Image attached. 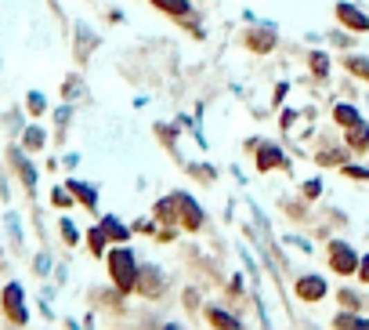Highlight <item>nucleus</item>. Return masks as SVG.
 <instances>
[{
	"instance_id": "nucleus-1",
	"label": "nucleus",
	"mask_w": 369,
	"mask_h": 330,
	"mask_svg": "<svg viewBox=\"0 0 369 330\" xmlns=\"http://www.w3.org/2000/svg\"><path fill=\"white\" fill-rule=\"evenodd\" d=\"M109 269H112V279H116L120 290L134 287V258H131V250H112V254H109Z\"/></svg>"
},
{
	"instance_id": "nucleus-2",
	"label": "nucleus",
	"mask_w": 369,
	"mask_h": 330,
	"mask_svg": "<svg viewBox=\"0 0 369 330\" xmlns=\"http://www.w3.org/2000/svg\"><path fill=\"white\" fill-rule=\"evenodd\" d=\"M330 265L341 276H348V272H355V265H359V258H355V250L351 247H344V243H330Z\"/></svg>"
},
{
	"instance_id": "nucleus-3",
	"label": "nucleus",
	"mask_w": 369,
	"mask_h": 330,
	"mask_svg": "<svg viewBox=\"0 0 369 330\" xmlns=\"http://www.w3.org/2000/svg\"><path fill=\"white\" fill-rule=\"evenodd\" d=\"M323 294H326V283L318 279V276H304V279H297V297H300V302H318Z\"/></svg>"
},
{
	"instance_id": "nucleus-4",
	"label": "nucleus",
	"mask_w": 369,
	"mask_h": 330,
	"mask_svg": "<svg viewBox=\"0 0 369 330\" xmlns=\"http://www.w3.org/2000/svg\"><path fill=\"white\" fill-rule=\"evenodd\" d=\"M336 15H341V22L348 29H359V33H366V29H369V19H366L359 8H351V4H341V8H336Z\"/></svg>"
},
{
	"instance_id": "nucleus-5",
	"label": "nucleus",
	"mask_w": 369,
	"mask_h": 330,
	"mask_svg": "<svg viewBox=\"0 0 369 330\" xmlns=\"http://www.w3.org/2000/svg\"><path fill=\"white\" fill-rule=\"evenodd\" d=\"M4 302H8V312H11V320H15V323H26V312H22V305H19V302H22V290L15 287V283H11L8 290H4Z\"/></svg>"
},
{
	"instance_id": "nucleus-6",
	"label": "nucleus",
	"mask_w": 369,
	"mask_h": 330,
	"mask_svg": "<svg viewBox=\"0 0 369 330\" xmlns=\"http://www.w3.org/2000/svg\"><path fill=\"white\" fill-rule=\"evenodd\" d=\"M246 44L253 47V51H271V47H276V37H271L268 29H253V33L246 37Z\"/></svg>"
},
{
	"instance_id": "nucleus-7",
	"label": "nucleus",
	"mask_w": 369,
	"mask_h": 330,
	"mask_svg": "<svg viewBox=\"0 0 369 330\" xmlns=\"http://www.w3.org/2000/svg\"><path fill=\"white\" fill-rule=\"evenodd\" d=\"M286 160H282V153L276 149V146H261V156H258V167L261 171H268V167H282Z\"/></svg>"
},
{
	"instance_id": "nucleus-8",
	"label": "nucleus",
	"mask_w": 369,
	"mask_h": 330,
	"mask_svg": "<svg viewBox=\"0 0 369 330\" xmlns=\"http://www.w3.org/2000/svg\"><path fill=\"white\" fill-rule=\"evenodd\" d=\"M152 4H156L159 11H167V15H178V19H185V15L192 11L188 0H152Z\"/></svg>"
},
{
	"instance_id": "nucleus-9",
	"label": "nucleus",
	"mask_w": 369,
	"mask_h": 330,
	"mask_svg": "<svg viewBox=\"0 0 369 330\" xmlns=\"http://www.w3.org/2000/svg\"><path fill=\"white\" fill-rule=\"evenodd\" d=\"M348 131H351V134H348V146H351V149H366V146H369V128H366L362 120L355 123V128H348Z\"/></svg>"
},
{
	"instance_id": "nucleus-10",
	"label": "nucleus",
	"mask_w": 369,
	"mask_h": 330,
	"mask_svg": "<svg viewBox=\"0 0 369 330\" xmlns=\"http://www.w3.org/2000/svg\"><path fill=\"white\" fill-rule=\"evenodd\" d=\"M178 203H181V211H185V225H188V229H199L203 218H199V211H196V203H192L188 196H178Z\"/></svg>"
},
{
	"instance_id": "nucleus-11",
	"label": "nucleus",
	"mask_w": 369,
	"mask_h": 330,
	"mask_svg": "<svg viewBox=\"0 0 369 330\" xmlns=\"http://www.w3.org/2000/svg\"><path fill=\"white\" fill-rule=\"evenodd\" d=\"M333 116H336V123H341V128H355V123H359V113H355L351 105H336Z\"/></svg>"
},
{
	"instance_id": "nucleus-12",
	"label": "nucleus",
	"mask_w": 369,
	"mask_h": 330,
	"mask_svg": "<svg viewBox=\"0 0 369 330\" xmlns=\"http://www.w3.org/2000/svg\"><path fill=\"white\" fill-rule=\"evenodd\" d=\"M102 229H105V236H112V240H120V243L127 240V229L116 222V218H105V222H102Z\"/></svg>"
},
{
	"instance_id": "nucleus-13",
	"label": "nucleus",
	"mask_w": 369,
	"mask_h": 330,
	"mask_svg": "<svg viewBox=\"0 0 369 330\" xmlns=\"http://www.w3.org/2000/svg\"><path fill=\"white\" fill-rule=\"evenodd\" d=\"M210 323H214V327H228V330H235V327H239V323L228 316V312H210Z\"/></svg>"
},
{
	"instance_id": "nucleus-14",
	"label": "nucleus",
	"mask_w": 369,
	"mask_h": 330,
	"mask_svg": "<svg viewBox=\"0 0 369 330\" xmlns=\"http://www.w3.org/2000/svg\"><path fill=\"white\" fill-rule=\"evenodd\" d=\"M91 250H94V254H102V250H105V229H91Z\"/></svg>"
},
{
	"instance_id": "nucleus-15",
	"label": "nucleus",
	"mask_w": 369,
	"mask_h": 330,
	"mask_svg": "<svg viewBox=\"0 0 369 330\" xmlns=\"http://www.w3.org/2000/svg\"><path fill=\"white\" fill-rule=\"evenodd\" d=\"M348 69H351V73H359V76H366V80H369V62H366V58H348Z\"/></svg>"
},
{
	"instance_id": "nucleus-16",
	"label": "nucleus",
	"mask_w": 369,
	"mask_h": 330,
	"mask_svg": "<svg viewBox=\"0 0 369 330\" xmlns=\"http://www.w3.org/2000/svg\"><path fill=\"white\" fill-rule=\"evenodd\" d=\"M73 185V193L80 196V200H84L87 203V207H94V193H91V189H84V185H80V182H69Z\"/></svg>"
},
{
	"instance_id": "nucleus-17",
	"label": "nucleus",
	"mask_w": 369,
	"mask_h": 330,
	"mask_svg": "<svg viewBox=\"0 0 369 330\" xmlns=\"http://www.w3.org/2000/svg\"><path fill=\"white\" fill-rule=\"evenodd\" d=\"M326 66H330V58H326V55H312V69H315L318 76H326V73H330Z\"/></svg>"
},
{
	"instance_id": "nucleus-18",
	"label": "nucleus",
	"mask_w": 369,
	"mask_h": 330,
	"mask_svg": "<svg viewBox=\"0 0 369 330\" xmlns=\"http://www.w3.org/2000/svg\"><path fill=\"white\" fill-rule=\"evenodd\" d=\"M26 146H29V149L44 146V134H40V131H29V134H26Z\"/></svg>"
},
{
	"instance_id": "nucleus-19",
	"label": "nucleus",
	"mask_w": 369,
	"mask_h": 330,
	"mask_svg": "<svg viewBox=\"0 0 369 330\" xmlns=\"http://www.w3.org/2000/svg\"><path fill=\"white\" fill-rule=\"evenodd\" d=\"M344 175H351V178H369V171H366V167H344Z\"/></svg>"
},
{
	"instance_id": "nucleus-20",
	"label": "nucleus",
	"mask_w": 369,
	"mask_h": 330,
	"mask_svg": "<svg viewBox=\"0 0 369 330\" xmlns=\"http://www.w3.org/2000/svg\"><path fill=\"white\" fill-rule=\"evenodd\" d=\"M29 109H33V113H40V109H44V98H40V94H29Z\"/></svg>"
},
{
	"instance_id": "nucleus-21",
	"label": "nucleus",
	"mask_w": 369,
	"mask_h": 330,
	"mask_svg": "<svg viewBox=\"0 0 369 330\" xmlns=\"http://www.w3.org/2000/svg\"><path fill=\"white\" fill-rule=\"evenodd\" d=\"M359 279L369 283V258H362V265H359Z\"/></svg>"
},
{
	"instance_id": "nucleus-22",
	"label": "nucleus",
	"mask_w": 369,
	"mask_h": 330,
	"mask_svg": "<svg viewBox=\"0 0 369 330\" xmlns=\"http://www.w3.org/2000/svg\"><path fill=\"white\" fill-rule=\"evenodd\" d=\"M62 232H66V240H69V243H73V240H76V229H73V225H69V222H62Z\"/></svg>"
}]
</instances>
